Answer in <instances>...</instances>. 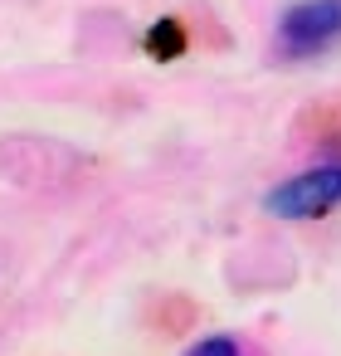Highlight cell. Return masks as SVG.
Wrapping results in <instances>:
<instances>
[{
  "mask_svg": "<svg viewBox=\"0 0 341 356\" xmlns=\"http://www.w3.org/2000/svg\"><path fill=\"white\" fill-rule=\"evenodd\" d=\"M336 205H341V161L297 171V176L278 181V186L263 195V210L278 215V220H322V215H331Z\"/></svg>",
  "mask_w": 341,
  "mask_h": 356,
  "instance_id": "obj_2",
  "label": "cell"
},
{
  "mask_svg": "<svg viewBox=\"0 0 341 356\" xmlns=\"http://www.w3.org/2000/svg\"><path fill=\"white\" fill-rule=\"evenodd\" d=\"M185 356H253V351H249L239 337H200Z\"/></svg>",
  "mask_w": 341,
  "mask_h": 356,
  "instance_id": "obj_3",
  "label": "cell"
},
{
  "mask_svg": "<svg viewBox=\"0 0 341 356\" xmlns=\"http://www.w3.org/2000/svg\"><path fill=\"white\" fill-rule=\"evenodd\" d=\"M341 44V0H297L278 15L273 54L278 59H317Z\"/></svg>",
  "mask_w": 341,
  "mask_h": 356,
  "instance_id": "obj_1",
  "label": "cell"
}]
</instances>
